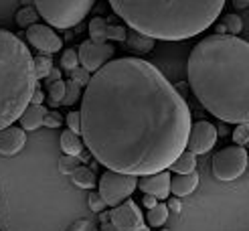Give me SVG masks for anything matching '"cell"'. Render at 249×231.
<instances>
[{
    "instance_id": "cell-15",
    "label": "cell",
    "mask_w": 249,
    "mask_h": 231,
    "mask_svg": "<svg viewBox=\"0 0 249 231\" xmlns=\"http://www.w3.org/2000/svg\"><path fill=\"white\" fill-rule=\"evenodd\" d=\"M198 185V175L191 173V175H177L170 182V193L174 197H186L191 195Z\"/></svg>"
},
{
    "instance_id": "cell-4",
    "label": "cell",
    "mask_w": 249,
    "mask_h": 231,
    "mask_svg": "<svg viewBox=\"0 0 249 231\" xmlns=\"http://www.w3.org/2000/svg\"><path fill=\"white\" fill-rule=\"evenodd\" d=\"M39 88L35 57L17 35L0 29V130L12 126Z\"/></svg>"
},
{
    "instance_id": "cell-19",
    "label": "cell",
    "mask_w": 249,
    "mask_h": 231,
    "mask_svg": "<svg viewBox=\"0 0 249 231\" xmlns=\"http://www.w3.org/2000/svg\"><path fill=\"white\" fill-rule=\"evenodd\" d=\"M107 20L104 17H95L89 20V39L95 43H107Z\"/></svg>"
},
{
    "instance_id": "cell-42",
    "label": "cell",
    "mask_w": 249,
    "mask_h": 231,
    "mask_svg": "<svg viewBox=\"0 0 249 231\" xmlns=\"http://www.w3.org/2000/svg\"><path fill=\"white\" fill-rule=\"evenodd\" d=\"M227 33V27H225V24H219V27H217V35H225Z\"/></svg>"
},
{
    "instance_id": "cell-34",
    "label": "cell",
    "mask_w": 249,
    "mask_h": 231,
    "mask_svg": "<svg viewBox=\"0 0 249 231\" xmlns=\"http://www.w3.org/2000/svg\"><path fill=\"white\" fill-rule=\"evenodd\" d=\"M61 124H63V116H61L59 112H47L43 126H47V128H59Z\"/></svg>"
},
{
    "instance_id": "cell-41",
    "label": "cell",
    "mask_w": 249,
    "mask_h": 231,
    "mask_svg": "<svg viewBox=\"0 0 249 231\" xmlns=\"http://www.w3.org/2000/svg\"><path fill=\"white\" fill-rule=\"evenodd\" d=\"M104 231H118V229H116V225L111 223V221H106L104 223Z\"/></svg>"
},
{
    "instance_id": "cell-43",
    "label": "cell",
    "mask_w": 249,
    "mask_h": 231,
    "mask_svg": "<svg viewBox=\"0 0 249 231\" xmlns=\"http://www.w3.org/2000/svg\"><path fill=\"white\" fill-rule=\"evenodd\" d=\"M138 231H150V229H148V225H142V227H140Z\"/></svg>"
},
{
    "instance_id": "cell-21",
    "label": "cell",
    "mask_w": 249,
    "mask_h": 231,
    "mask_svg": "<svg viewBox=\"0 0 249 231\" xmlns=\"http://www.w3.org/2000/svg\"><path fill=\"white\" fill-rule=\"evenodd\" d=\"M71 178H73V182H75L77 187H81V189H93V187L97 185L93 170L87 168V166H79L75 173L71 175Z\"/></svg>"
},
{
    "instance_id": "cell-7",
    "label": "cell",
    "mask_w": 249,
    "mask_h": 231,
    "mask_svg": "<svg viewBox=\"0 0 249 231\" xmlns=\"http://www.w3.org/2000/svg\"><path fill=\"white\" fill-rule=\"evenodd\" d=\"M213 175L215 178L223 180V182H229L239 178L245 173V166H247V152L241 146L233 144L227 146V148H221L215 156H213Z\"/></svg>"
},
{
    "instance_id": "cell-40",
    "label": "cell",
    "mask_w": 249,
    "mask_h": 231,
    "mask_svg": "<svg viewBox=\"0 0 249 231\" xmlns=\"http://www.w3.org/2000/svg\"><path fill=\"white\" fill-rule=\"evenodd\" d=\"M233 6L235 8H245V6H249V2L247 0H233Z\"/></svg>"
},
{
    "instance_id": "cell-45",
    "label": "cell",
    "mask_w": 249,
    "mask_h": 231,
    "mask_svg": "<svg viewBox=\"0 0 249 231\" xmlns=\"http://www.w3.org/2000/svg\"><path fill=\"white\" fill-rule=\"evenodd\" d=\"M162 231H166V229H162Z\"/></svg>"
},
{
    "instance_id": "cell-13",
    "label": "cell",
    "mask_w": 249,
    "mask_h": 231,
    "mask_svg": "<svg viewBox=\"0 0 249 231\" xmlns=\"http://www.w3.org/2000/svg\"><path fill=\"white\" fill-rule=\"evenodd\" d=\"M24 144H27V130L18 126H8L0 130V154L2 156H15L18 154Z\"/></svg>"
},
{
    "instance_id": "cell-5",
    "label": "cell",
    "mask_w": 249,
    "mask_h": 231,
    "mask_svg": "<svg viewBox=\"0 0 249 231\" xmlns=\"http://www.w3.org/2000/svg\"><path fill=\"white\" fill-rule=\"evenodd\" d=\"M35 8L39 10L41 18H45L53 29H73L89 15L95 0H33Z\"/></svg>"
},
{
    "instance_id": "cell-27",
    "label": "cell",
    "mask_w": 249,
    "mask_h": 231,
    "mask_svg": "<svg viewBox=\"0 0 249 231\" xmlns=\"http://www.w3.org/2000/svg\"><path fill=\"white\" fill-rule=\"evenodd\" d=\"M81 63H79V53L77 51H73V49H67V51L61 55V67H63L67 73L73 71V69H77Z\"/></svg>"
},
{
    "instance_id": "cell-8",
    "label": "cell",
    "mask_w": 249,
    "mask_h": 231,
    "mask_svg": "<svg viewBox=\"0 0 249 231\" xmlns=\"http://www.w3.org/2000/svg\"><path fill=\"white\" fill-rule=\"evenodd\" d=\"M77 53H79L81 67L93 75V73H97L104 65H107L111 61V57H114V47L109 43H95L91 39H87L79 45Z\"/></svg>"
},
{
    "instance_id": "cell-14",
    "label": "cell",
    "mask_w": 249,
    "mask_h": 231,
    "mask_svg": "<svg viewBox=\"0 0 249 231\" xmlns=\"http://www.w3.org/2000/svg\"><path fill=\"white\" fill-rule=\"evenodd\" d=\"M45 116H47V107L36 106V104H31V106L22 112V116L18 118L20 128H22V130H27V132L41 128V126L45 124Z\"/></svg>"
},
{
    "instance_id": "cell-35",
    "label": "cell",
    "mask_w": 249,
    "mask_h": 231,
    "mask_svg": "<svg viewBox=\"0 0 249 231\" xmlns=\"http://www.w3.org/2000/svg\"><path fill=\"white\" fill-rule=\"evenodd\" d=\"M69 231H99V229H95L93 223L87 221V219H79V221H75L69 227Z\"/></svg>"
},
{
    "instance_id": "cell-18",
    "label": "cell",
    "mask_w": 249,
    "mask_h": 231,
    "mask_svg": "<svg viewBox=\"0 0 249 231\" xmlns=\"http://www.w3.org/2000/svg\"><path fill=\"white\" fill-rule=\"evenodd\" d=\"M195 168H196V158L191 150H184L177 160L170 164V170L177 175H191V173H195Z\"/></svg>"
},
{
    "instance_id": "cell-33",
    "label": "cell",
    "mask_w": 249,
    "mask_h": 231,
    "mask_svg": "<svg viewBox=\"0 0 249 231\" xmlns=\"http://www.w3.org/2000/svg\"><path fill=\"white\" fill-rule=\"evenodd\" d=\"M67 126L71 132H75L81 136V112H69L67 114Z\"/></svg>"
},
{
    "instance_id": "cell-10",
    "label": "cell",
    "mask_w": 249,
    "mask_h": 231,
    "mask_svg": "<svg viewBox=\"0 0 249 231\" xmlns=\"http://www.w3.org/2000/svg\"><path fill=\"white\" fill-rule=\"evenodd\" d=\"M27 41L41 55H53L61 51V47H63L61 36L55 35V31L51 27H47V24H33L31 29H27Z\"/></svg>"
},
{
    "instance_id": "cell-44",
    "label": "cell",
    "mask_w": 249,
    "mask_h": 231,
    "mask_svg": "<svg viewBox=\"0 0 249 231\" xmlns=\"http://www.w3.org/2000/svg\"><path fill=\"white\" fill-rule=\"evenodd\" d=\"M247 166H249V154H247Z\"/></svg>"
},
{
    "instance_id": "cell-38",
    "label": "cell",
    "mask_w": 249,
    "mask_h": 231,
    "mask_svg": "<svg viewBox=\"0 0 249 231\" xmlns=\"http://www.w3.org/2000/svg\"><path fill=\"white\" fill-rule=\"evenodd\" d=\"M142 205L146 207V209H152V207H156V205H158V199H156V197H152V195H146V197L142 199Z\"/></svg>"
},
{
    "instance_id": "cell-20",
    "label": "cell",
    "mask_w": 249,
    "mask_h": 231,
    "mask_svg": "<svg viewBox=\"0 0 249 231\" xmlns=\"http://www.w3.org/2000/svg\"><path fill=\"white\" fill-rule=\"evenodd\" d=\"M168 205L164 203H158L156 207H152V209H148L146 213V219H148V225L150 227H160V225H164L166 223V219H168Z\"/></svg>"
},
{
    "instance_id": "cell-32",
    "label": "cell",
    "mask_w": 249,
    "mask_h": 231,
    "mask_svg": "<svg viewBox=\"0 0 249 231\" xmlns=\"http://www.w3.org/2000/svg\"><path fill=\"white\" fill-rule=\"evenodd\" d=\"M87 203H89V209L93 211V213H102L106 207H107V203L104 201V197L99 193H91L89 197H87Z\"/></svg>"
},
{
    "instance_id": "cell-11",
    "label": "cell",
    "mask_w": 249,
    "mask_h": 231,
    "mask_svg": "<svg viewBox=\"0 0 249 231\" xmlns=\"http://www.w3.org/2000/svg\"><path fill=\"white\" fill-rule=\"evenodd\" d=\"M109 221L118 231H138L144 225V217L134 201H124L109 211Z\"/></svg>"
},
{
    "instance_id": "cell-31",
    "label": "cell",
    "mask_w": 249,
    "mask_h": 231,
    "mask_svg": "<svg viewBox=\"0 0 249 231\" xmlns=\"http://www.w3.org/2000/svg\"><path fill=\"white\" fill-rule=\"evenodd\" d=\"M223 24L227 27L229 35H239L243 31V22H241V18L237 15H227L225 17V22H223Z\"/></svg>"
},
{
    "instance_id": "cell-1",
    "label": "cell",
    "mask_w": 249,
    "mask_h": 231,
    "mask_svg": "<svg viewBox=\"0 0 249 231\" xmlns=\"http://www.w3.org/2000/svg\"><path fill=\"white\" fill-rule=\"evenodd\" d=\"M81 136L99 164L124 175H156L184 152L191 109L178 89L138 57L111 59L83 89Z\"/></svg>"
},
{
    "instance_id": "cell-12",
    "label": "cell",
    "mask_w": 249,
    "mask_h": 231,
    "mask_svg": "<svg viewBox=\"0 0 249 231\" xmlns=\"http://www.w3.org/2000/svg\"><path fill=\"white\" fill-rule=\"evenodd\" d=\"M170 182H172V177L168 170H160L156 175H146L138 178V189L144 195H152L156 199H166L170 195Z\"/></svg>"
},
{
    "instance_id": "cell-37",
    "label": "cell",
    "mask_w": 249,
    "mask_h": 231,
    "mask_svg": "<svg viewBox=\"0 0 249 231\" xmlns=\"http://www.w3.org/2000/svg\"><path fill=\"white\" fill-rule=\"evenodd\" d=\"M168 209L172 211V213H180V209H182V203L178 201V199H168Z\"/></svg>"
},
{
    "instance_id": "cell-30",
    "label": "cell",
    "mask_w": 249,
    "mask_h": 231,
    "mask_svg": "<svg viewBox=\"0 0 249 231\" xmlns=\"http://www.w3.org/2000/svg\"><path fill=\"white\" fill-rule=\"evenodd\" d=\"M69 75H71V79L75 81V83H79L81 88H87V83L91 81V73L87 71V69H83V67H77V69L69 71Z\"/></svg>"
},
{
    "instance_id": "cell-6",
    "label": "cell",
    "mask_w": 249,
    "mask_h": 231,
    "mask_svg": "<svg viewBox=\"0 0 249 231\" xmlns=\"http://www.w3.org/2000/svg\"><path fill=\"white\" fill-rule=\"evenodd\" d=\"M138 187V177L136 175H124L116 173V170H104V175L99 177V195L104 197L107 207H118Z\"/></svg>"
},
{
    "instance_id": "cell-28",
    "label": "cell",
    "mask_w": 249,
    "mask_h": 231,
    "mask_svg": "<svg viewBox=\"0 0 249 231\" xmlns=\"http://www.w3.org/2000/svg\"><path fill=\"white\" fill-rule=\"evenodd\" d=\"M107 39L109 41H118V43H126L128 39V31L126 27H122V24H109L107 27Z\"/></svg>"
},
{
    "instance_id": "cell-36",
    "label": "cell",
    "mask_w": 249,
    "mask_h": 231,
    "mask_svg": "<svg viewBox=\"0 0 249 231\" xmlns=\"http://www.w3.org/2000/svg\"><path fill=\"white\" fill-rule=\"evenodd\" d=\"M43 102H45V93L36 88L35 89V93H33V100H31V104H36V106H43Z\"/></svg>"
},
{
    "instance_id": "cell-46",
    "label": "cell",
    "mask_w": 249,
    "mask_h": 231,
    "mask_svg": "<svg viewBox=\"0 0 249 231\" xmlns=\"http://www.w3.org/2000/svg\"><path fill=\"white\" fill-rule=\"evenodd\" d=\"M247 2H249V0H247Z\"/></svg>"
},
{
    "instance_id": "cell-29",
    "label": "cell",
    "mask_w": 249,
    "mask_h": 231,
    "mask_svg": "<svg viewBox=\"0 0 249 231\" xmlns=\"http://www.w3.org/2000/svg\"><path fill=\"white\" fill-rule=\"evenodd\" d=\"M233 142L237 146H245L249 142V124H237L233 130Z\"/></svg>"
},
{
    "instance_id": "cell-9",
    "label": "cell",
    "mask_w": 249,
    "mask_h": 231,
    "mask_svg": "<svg viewBox=\"0 0 249 231\" xmlns=\"http://www.w3.org/2000/svg\"><path fill=\"white\" fill-rule=\"evenodd\" d=\"M219 132L217 128L207 120H201L193 124L191 134H189V142H186V150H191L193 154H205L215 146Z\"/></svg>"
},
{
    "instance_id": "cell-22",
    "label": "cell",
    "mask_w": 249,
    "mask_h": 231,
    "mask_svg": "<svg viewBox=\"0 0 249 231\" xmlns=\"http://www.w3.org/2000/svg\"><path fill=\"white\" fill-rule=\"evenodd\" d=\"M39 10L36 8H33V6H24V8H20L18 12H17V24L18 27H24V29H31L33 24H36V20H39Z\"/></svg>"
},
{
    "instance_id": "cell-3",
    "label": "cell",
    "mask_w": 249,
    "mask_h": 231,
    "mask_svg": "<svg viewBox=\"0 0 249 231\" xmlns=\"http://www.w3.org/2000/svg\"><path fill=\"white\" fill-rule=\"evenodd\" d=\"M128 27L154 41H184L213 24L225 0H107Z\"/></svg>"
},
{
    "instance_id": "cell-25",
    "label": "cell",
    "mask_w": 249,
    "mask_h": 231,
    "mask_svg": "<svg viewBox=\"0 0 249 231\" xmlns=\"http://www.w3.org/2000/svg\"><path fill=\"white\" fill-rule=\"evenodd\" d=\"M81 166V158L73 154H63L59 158V173L61 175H73Z\"/></svg>"
},
{
    "instance_id": "cell-2",
    "label": "cell",
    "mask_w": 249,
    "mask_h": 231,
    "mask_svg": "<svg viewBox=\"0 0 249 231\" xmlns=\"http://www.w3.org/2000/svg\"><path fill=\"white\" fill-rule=\"evenodd\" d=\"M189 88L201 106L229 124H249V43L235 35L198 41L186 63Z\"/></svg>"
},
{
    "instance_id": "cell-39",
    "label": "cell",
    "mask_w": 249,
    "mask_h": 231,
    "mask_svg": "<svg viewBox=\"0 0 249 231\" xmlns=\"http://www.w3.org/2000/svg\"><path fill=\"white\" fill-rule=\"evenodd\" d=\"M61 79V69H51V73H49V77H47V83H55Z\"/></svg>"
},
{
    "instance_id": "cell-26",
    "label": "cell",
    "mask_w": 249,
    "mask_h": 231,
    "mask_svg": "<svg viewBox=\"0 0 249 231\" xmlns=\"http://www.w3.org/2000/svg\"><path fill=\"white\" fill-rule=\"evenodd\" d=\"M77 100H81V85L75 83L73 79H69L67 91H65V97H63V102H61V106H75Z\"/></svg>"
},
{
    "instance_id": "cell-16",
    "label": "cell",
    "mask_w": 249,
    "mask_h": 231,
    "mask_svg": "<svg viewBox=\"0 0 249 231\" xmlns=\"http://www.w3.org/2000/svg\"><path fill=\"white\" fill-rule=\"evenodd\" d=\"M83 140L79 134L71 132V130H65L63 134H61V150H63V154H73V156H81L83 152Z\"/></svg>"
},
{
    "instance_id": "cell-23",
    "label": "cell",
    "mask_w": 249,
    "mask_h": 231,
    "mask_svg": "<svg viewBox=\"0 0 249 231\" xmlns=\"http://www.w3.org/2000/svg\"><path fill=\"white\" fill-rule=\"evenodd\" d=\"M51 69H53L51 55H36L35 57V75H36V79H47Z\"/></svg>"
},
{
    "instance_id": "cell-24",
    "label": "cell",
    "mask_w": 249,
    "mask_h": 231,
    "mask_svg": "<svg viewBox=\"0 0 249 231\" xmlns=\"http://www.w3.org/2000/svg\"><path fill=\"white\" fill-rule=\"evenodd\" d=\"M67 91V81H55V83H49V104L51 106H61Z\"/></svg>"
},
{
    "instance_id": "cell-17",
    "label": "cell",
    "mask_w": 249,
    "mask_h": 231,
    "mask_svg": "<svg viewBox=\"0 0 249 231\" xmlns=\"http://www.w3.org/2000/svg\"><path fill=\"white\" fill-rule=\"evenodd\" d=\"M128 47L132 49V51L136 53H150L152 49H154V39H150V36H146V35H140V33H128V39H126Z\"/></svg>"
}]
</instances>
